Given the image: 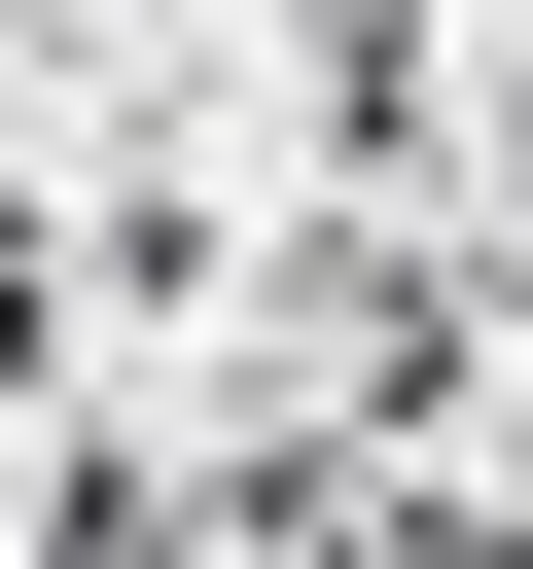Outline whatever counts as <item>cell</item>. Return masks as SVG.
I'll return each mask as SVG.
<instances>
[{
	"instance_id": "6da1fadb",
	"label": "cell",
	"mask_w": 533,
	"mask_h": 569,
	"mask_svg": "<svg viewBox=\"0 0 533 569\" xmlns=\"http://www.w3.org/2000/svg\"><path fill=\"white\" fill-rule=\"evenodd\" d=\"M320 569H533V498H462V462H355V498H320Z\"/></svg>"
},
{
	"instance_id": "7a4b0ae2",
	"label": "cell",
	"mask_w": 533,
	"mask_h": 569,
	"mask_svg": "<svg viewBox=\"0 0 533 569\" xmlns=\"http://www.w3.org/2000/svg\"><path fill=\"white\" fill-rule=\"evenodd\" d=\"M36 320H71V249H36V178H0V356H36Z\"/></svg>"
}]
</instances>
